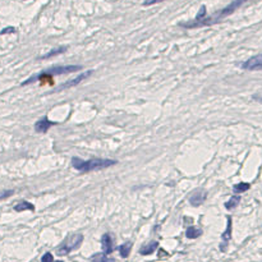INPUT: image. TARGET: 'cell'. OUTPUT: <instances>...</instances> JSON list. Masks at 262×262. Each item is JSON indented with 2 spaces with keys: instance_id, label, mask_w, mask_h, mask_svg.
Masks as SVG:
<instances>
[{
  "instance_id": "ffe728a7",
  "label": "cell",
  "mask_w": 262,
  "mask_h": 262,
  "mask_svg": "<svg viewBox=\"0 0 262 262\" xmlns=\"http://www.w3.org/2000/svg\"><path fill=\"white\" fill-rule=\"evenodd\" d=\"M14 193V191H3L0 192V200H4V198H8Z\"/></svg>"
},
{
  "instance_id": "e0dca14e",
  "label": "cell",
  "mask_w": 262,
  "mask_h": 262,
  "mask_svg": "<svg viewBox=\"0 0 262 262\" xmlns=\"http://www.w3.org/2000/svg\"><path fill=\"white\" fill-rule=\"evenodd\" d=\"M239 202H240V197L238 194L237 196H233L228 202H225V208H226V210H233V208H235V207L238 206Z\"/></svg>"
},
{
  "instance_id": "4fadbf2b",
  "label": "cell",
  "mask_w": 262,
  "mask_h": 262,
  "mask_svg": "<svg viewBox=\"0 0 262 262\" xmlns=\"http://www.w3.org/2000/svg\"><path fill=\"white\" fill-rule=\"evenodd\" d=\"M202 235V229L197 228V226H189L185 232V237L188 239H197Z\"/></svg>"
},
{
  "instance_id": "5b68a950",
  "label": "cell",
  "mask_w": 262,
  "mask_h": 262,
  "mask_svg": "<svg viewBox=\"0 0 262 262\" xmlns=\"http://www.w3.org/2000/svg\"><path fill=\"white\" fill-rule=\"evenodd\" d=\"M79 69H82L81 65H59V67H51L50 69H47L46 73L51 74V76H60V74H69V73H74L78 72Z\"/></svg>"
},
{
  "instance_id": "277c9868",
  "label": "cell",
  "mask_w": 262,
  "mask_h": 262,
  "mask_svg": "<svg viewBox=\"0 0 262 262\" xmlns=\"http://www.w3.org/2000/svg\"><path fill=\"white\" fill-rule=\"evenodd\" d=\"M91 74H92V71H87V72H83L82 74H79L78 77L73 78V79H69V81L64 82L62 84H59V86L52 91V92H60V91H64V90H68V88H72V87H76L77 84H79L81 82H83L86 78H88Z\"/></svg>"
},
{
  "instance_id": "8fae6325",
  "label": "cell",
  "mask_w": 262,
  "mask_h": 262,
  "mask_svg": "<svg viewBox=\"0 0 262 262\" xmlns=\"http://www.w3.org/2000/svg\"><path fill=\"white\" fill-rule=\"evenodd\" d=\"M157 248H159V243L156 242V240H153V242H150V243L143 245V247L140 249V253L142 256H148V254H152Z\"/></svg>"
},
{
  "instance_id": "7402d4cb",
  "label": "cell",
  "mask_w": 262,
  "mask_h": 262,
  "mask_svg": "<svg viewBox=\"0 0 262 262\" xmlns=\"http://www.w3.org/2000/svg\"><path fill=\"white\" fill-rule=\"evenodd\" d=\"M15 32V28L14 27H7L4 28L2 32H0V35H7V33H14Z\"/></svg>"
},
{
  "instance_id": "5bb4252c",
  "label": "cell",
  "mask_w": 262,
  "mask_h": 262,
  "mask_svg": "<svg viewBox=\"0 0 262 262\" xmlns=\"http://www.w3.org/2000/svg\"><path fill=\"white\" fill-rule=\"evenodd\" d=\"M26 210L33 211L35 206L32 204H30V202H27V201H19L18 204L14 206V211H17V212H22V211H26Z\"/></svg>"
},
{
  "instance_id": "8992f818",
  "label": "cell",
  "mask_w": 262,
  "mask_h": 262,
  "mask_svg": "<svg viewBox=\"0 0 262 262\" xmlns=\"http://www.w3.org/2000/svg\"><path fill=\"white\" fill-rule=\"evenodd\" d=\"M242 68L245 71H262V54L254 55L242 63Z\"/></svg>"
},
{
  "instance_id": "ba28073f",
  "label": "cell",
  "mask_w": 262,
  "mask_h": 262,
  "mask_svg": "<svg viewBox=\"0 0 262 262\" xmlns=\"http://www.w3.org/2000/svg\"><path fill=\"white\" fill-rule=\"evenodd\" d=\"M55 124H56L55 122H51L47 116H44V118H41L40 120H37L35 123V131L37 133H46L50 129V127L55 125Z\"/></svg>"
},
{
  "instance_id": "9a60e30c",
  "label": "cell",
  "mask_w": 262,
  "mask_h": 262,
  "mask_svg": "<svg viewBox=\"0 0 262 262\" xmlns=\"http://www.w3.org/2000/svg\"><path fill=\"white\" fill-rule=\"evenodd\" d=\"M132 245H133L132 242H125V243H123L118 247V251H119V253H120V256L123 258H127L128 256H129L131 251H132Z\"/></svg>"
},
{
  "instance_id": "6da1fadb",
  "label": "cell",
  "mask_w": 262,
  "mask_h": 262,
  "mask_svg": "<svg viewBox=\"0 0 262 262\" xmlns=\"http://www.w3.org/2000/svg\"><path fill=\"white\" fill-rule=\"evenodd\" d=\"M249 0H233V2L226 5L225 8H223L221 10H219L215 14L210 15V17H204L201 19H194L193 22H185V23H180V26L183 28H197V27H204V26H211V24H215L219 23L221 19L226 18L228 15L233 14L235 10L238 8H240L243 4L248 3Z\"/></svg>"
},
{
  "instance_id": "603a6c76",
  "label": "cell",
  "mask_w": 262,
  "mask_h": 262,
  "mask_svg": "<svg viewBox=\"0 0 262 262\" xmlns=\"http://www.w3.org/2000/svg\"><path fill=\"white\" fill-rule=\"evenodd\" d=\"M161 2H165V0H146L145 3H143V5H153V4H157V3H161Z\"/></svg>"
},
{
  "instance_id": "d6986e66",
  "label": "cell",
  "mask_w": 262,
  "mask_h": 262,
  "mask_svg": "<svg viewBox=\"0 0 262 262\" xmlns=\"http://www.w3.org/2000/svg\"><path fill=\"white\" fill-rule=\"evenodd\" d=\"M41 262H54V257H52V254L50 252H46L41 257Z\"/></svg>"
},
{
  "instance_id": "9c48e42d",
  "label": "cell",
  "mask_w": 262,
  "mask_h": 262,
  "mask_svg": "<svg viewBox=\"0 0 262 262\" xmlns=\"http://www.w3.org/2000/svg\"><path fill=\"white\" fill-rule=\"evenodd\" d=\"M101 247H103V252L105 254H111L114 251V244H113V238L109 233H105L103 234L101 237Z\"/></svg>"
},
{
  "instance_id": "7c38bea8",
  "label": "cell",
  "mask_w": 262,
  "mask_h": 262,
  "mask_svg": "<svg viewBox=\"0 0 262 262\" xmlns=\"http://www.w3.org/2000/svg\"><path fill=\"white\" fill-rule=\"evenodd\" d=\"M68 49V46H60V47H56V49H52L50 52H47V54L42 55L40 58H37L39 60H45V59H49V58H52L55 55H59V54H63V52H65Z\"/></svg>"
},
{
  "instance_id": "30bf717a",
  "label": "cell",
  "mask_w": 262,
  "mask_h": 262,
  "mask_svg": "<svg viewBox=\"0 0 262 262\" xmlns=\"http://www.w3.org/2000/svg\"><path fill=\"white\" fill-rule=\"evenodd\" d=\"M206 198H207V193H206V192L198 189V191L193 192V194L189 197V202H191L192 206L198 207V206H201L206 201Z\"/></svg>"
},
{
  "instance_id": "cb8c5ba5",
  "label": "cell",
  "mask_w": 262,
  "mask_h": 262,
  "mask_svg": "<svg viewBox=\"0 0 262 262\" xmlns=\"http://www.w3.org/2000/svg\"><path fill=\"white\" fill-rule=\"evenodd\" d=\"M54 262H64V261H54Z\"/></svg>"
},
{
  "instance_id": "7a4b0ae2",
  "label": "cell",
  "mask_w": 262,
  "mask_h": 262,
  "mask_svg": "<svg viewBox=\"0 0 262 262\" xmlns=\"http://www.w3.org/2000/svg\"><path fill=\"white\" fill-rule=\"evenodd\" d=\"M116 160L110 159H90V160H82L79 157H72V166L81 173H88V172H96V170H103L106 168H110L113 165H116Z\"/></svg>"
},
{
  "instance_id": "ac0fdd59",
  "label": "cell",
  "mask_w": 262,
  "mask_h": 262,
  "mask_svg": "<svg viewBox=\"0 0 262 262\" xmlns=\"http://www.w3.org/2000/svg\"><path fill=\"white\" fill-rule=\"evenodd\" d=\"M91 262H110V258L108 257V254L103 253H95L91 257Z\"/></svg>"
},
{
  "instance_id": "2e32d148",
  "label": "cell",
  "mask_w": 262,
  "mask_h": 262,
  "mask_svg": "<svg viewBox=\"0 0 262 262\" xmlns=\"http://www.w3.org/2000/svg\"><path fill=\"white\" fill-rule=\"evenodd\" d=\"M249 188H251V184H249V183H245V182H240V183L235 184V185L233 187V191H234L237 194H239V193H243V192H247Z\"/></svg>"
},
{
  "instance_id": "44dd1931",
  "label": "cell",
  "mask_w": 262,
  "mask_h": 262,
  "mask_svg": "<svg viewBox=\"0 0 262 262\" xmlns=\"http://www.w3.org/2000/svg\"><path fill=\"white\" fill-rule=\"evenodd\" d=\"M205 15H206V7H205V5H202L201 9H200V12H198V14L196 15L194 19H201V18H204Z\"/></svg>"
},
{
  "instance_id": "3957f363",
  "label": "cell",
  "mask_w": 262,
  "mask_h": 262,
  "mask_svg": "<svg viewBox=\"0 0 262 262\" xmlns=\"http://www.w3.org/2000/svg\"><path fill=\"white\" fill-rule=\"evenodd\" d=\"M82 242H83V235L82 234L76 233V234L68 235V237L62 242V244L56 248L58 256H67L71 252H73V251L78 249L79 247H81Z\"/></svg>"
},
{
  "instance_id": "52a82bcc",
  "label": "cell",
  "mask_w": 262,
  "mask_h": 262,
  "mask_svg": "<svg viewBox=\"0 0 262 262\" xmlns=\"http://www.w3.org/2000/svg\"><path fill=\"white\" fill-rule=\"evenodd\" d=\"M226 220H228V225H226L225 232L221 235V243H220V247H219L221 252H225L226 251L229 242H230V239H232V216H228Z\"/></svg>"
}]
</instances>
